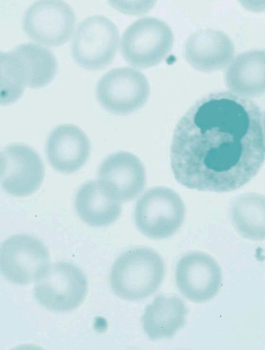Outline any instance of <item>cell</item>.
<instances>
[{
    "mask_svg": "<svg viewBox=\"0 0 265 350\" xmlns=\"http://www.w3.org/2000/svg\"><path fill=\"white\" fill-rule=\"evenodd\" d=\"M264 113L251 100L228 92L205 96L178 122L171 165L181 185L199 191L237 189L264 159Z\"/></svg>",
    "mask_w": 265,
    "mask_h": 350,
    "instance_id": "obj_1",
    "label": "cell"
},
{
    "mask_svg": "<svg viewBox=\"0 0 265 350\" xmlns=\"http://www.w3.org/2000/svg\"><path fill=\"white\" fill-rule=\"evenodd\" d=\"M57 71V61L47 48L32 43L1 53V103L16 101L25 87L39 88L49 84Z\"/></svg>",
    "mask_w": 265,
    "mask_h": 350,
    "instance_id": "obj_2",
    "label": "cell"
},
{
    "mask_svg": "<svg viewBox=\"0 0 265 350\" xmlns=\"http://www.w3.org/2000/svg\"><path fill=\"white\" fill-rule=\"evenodd\" d=\"M164 273V262L156 252L149 247H136L125 252L115 260L110 284L118 297L140 300L156 291Z\"/></svg>",
    "mask_w": 265,
    "mask_h": 350,
    "instance_id": "obj_3",
    "label": "cell"
},
{
    "mask_svg": "<svg viewBox=\"0 0 265 350\" xmlns=\"http://www.w3.org/2000/svg\"><path fill=\"white\" fill-rule=\"evenodd\" d=\"M185 206L179 194L166 187L147 190L137 201L135 223L140 232L152 239L168 238L181 227Z\"/></svg>",
    "mask_w": 265,
    "mask_h": 350,
    "instance_id": "obj_4",
    "label": "cell"
},
{
    "mask_svg": "<svg viewBox=\"0 0 265 350\" xmlns=\"http://www.w3.org/2000/svg\"><path fill=\"white\" fill-rule=\"evenodd\" d=\"M173 44V33L166 23L154 18H143L124 31L121 52L129 65L144 69L162 62Z\"/></svg>",
    "mask_w": 265,
    "mask_h": 350,
    "instance_id": "obj_5",
    "label": "cell"
},
{
    "mask_svg": "<svg viewBox=\"0 0 265 350\" xmlns=\"http://www.w3.org/2000/svg\"><path fill=\"white\" fill-rule=\"evenodd\" d=\"M119 41L116 26L103 16H92L77 26L72 40L71 53L83 68L97 70L114 59Z\"/></svg>",
    "mask_w": 265,
    "mask_h": 350,
    "instance_id": "obj_6",
    "label": "cell"
},
{
    "mask_svg": "<svg viewBox=\"0 0 265 350\" xmlns=\"http://www.w3.org/2000/svg\"><path fill=\"white\" fill-rule=\"evenodd\" d=\"M88 282L83 271L68 262L50 264L36 282L34 295L44 307L66 312L77 308L84 300Z\"/></svg>",
    "mask_w": 265,
    "mask_h": 350,
    "instance_id": "obj_7",
    "label": "cell"
},
{
    "mask_svg": "<svg viewBox=\"0 0 265 350\" xmlns=\"http://www.w3.org/2000/svg\"><path fill=\"white\" fill-rule=\"evenodd\" d=\"M47 247L27 234H15L1 247V271L10 282L27 284L36 282L50 265Z\"/></svg>",
    "mask_w": 265,
    "mask_h": 350,
    "instance_id": "obj_8",
    "label": "cell"
},
{
    "mask_svg": "<svg viewBox=\"0 0 265 350\" xmlns=\"http://www.w3.org/2000/svg\"><path fill=\"white\" fill-rule=\"evenodd\" d=\"M150 87L146 77L131 68H114L99 81L96 95L107 111L118 115L131 113L149 98Z\"/></svg>",
    "mask_w": 265,
    "mask_h": 350,
    "instance_id": "obj_9",
    "label": "cell"
},
{
    "mask_svg": "<svg viewBox=\"0 0 265 350\" xmlns=\"http://www.w3.org/2000/svg\"><path fill=\"white\" fill-rule=\"evenodd\" d=\"M75 21L72 8L62 0H38L25 11L23 28L34 41L59 46L71 38Z\"/></svg>",
    "mask_w": 265,
    "mask_h": 350,
    "instance_id": "obj_10",
    "label": "cell"
},
{
    "mask_svg": "<svg viewBox=\"0 0 265 350\" xmlns=\"http://www.w3.org/2000/svg\"><path fill=\"white\" fill-rule=\"evenodd\" d=\"M45 170L38 154L23 144H11L1 153V183L8 193L18 197L34 193L41 185Z\"/></svg>",
    "mask_w": 265,
    "mask_h": 350,
    "instance_id": "obj_11",
    "label": "cell"
},
{
    "mask_svg": "<svg viewBox=\"0 0 265 350\" xmlns=\"http://www.w3.org/2000/svg\"><path fill=\"white\" fill-rule=\"evenodd\" d=\"M175 281L185 297L196 303L205 302L212 299L220 289L221 269L209 254L192 252L179 260L175 270Z\"/></svg>",
    "mask_w": 265,
    "mask_h": 350,
    "instance_id": "obj_12",
    "label": "cell"
},
{
    "mask_svg": "<svg viewBox=\"0 0 265 350\" xmlns=\"http://www.w3.org/2000/svg\"><path fill=\"white\" fill-rule=\"evenodd\" d=\"M98 182L112 198L128 202L137 197L147 183L145 168L134 154L120 151L108 156L98 170Z\"/></svg>",
    "mask_w": 265,
    "mask_h": 350,
    "instance_id": "obj_13",
    "label": "cell"
},
{
    "mask_svg": "<svg viewBox=\"0 0 265 350\" xmlns=\"http://www.w3.org/2000/svg\"><path fill=\"white\" fill-rule=\"evenodd\" d=\"M46 152L51 165L55 170L70 174L86 163L90 152V144L81 129L66 124L58 126L51 133Z\"/></svg>",
    "mask_w": 265,
    "mask_h": 350,
    "instance_id": "obj_14",
    "label": "cell"
},
{
    "mask_svg": "<svg viewBox=\"0 0 265 350\" xmlns=\"http://www.w3.org/2000/svg\"><path fill=\"white\" fill-rule=\"evenodd\" d=\"M234 52V44L225 33L210 29L191 34L184 47L187 62L201 72L223 69L231 62Z\"/></svg>",
    "mask_w": 265,
    "mask_h": 350,
    "instance_id": "obj_15",
    "label": "cell"
},
{
    "mask_svg": "<svg viewBox=\"0 0 265 350\" xmlns=\"http://www.w3.org/2000/svg\"><path fill=\"white\" fill-rule=\"evenodd\" d=\"M187 312L179 297L158 295L145 308L141 317L142 328L151 340L170 338L184 326Z\"/></svg>",
    "mask_w": 265,
    "mask_h": 350,
    "instance_id": "obj_16",
    "label": "cell"
},
{
    "mask_svg": "<svg viewBox=\"0 0 265 350\" xmlns=\"http://www.w3.org/2000/svg\"><path fill=\"white\" fill-rule=\"evenodd\" d=\"M225 82L239 96L256 98L264 93V51L255 50L238 55L225 72Z\"/></svg>",
    "mask_w": 265,
    "mask_h": 350,
    "instance_id": "obj_17",
    "label": "cell"
},
{
    "mask_svg": "<svg viewBox=\"0 0 265 350\" xmlns=\"http://www.w3.org/2000/svg\"><path fill=\"white\" fill-rule=\"evenodd\" d=\"M75 207L87 224L105 226L114 222L121 213V202L108 194L98 180H90L78 190Z\"/></svg>",
    "mask_w": 265,
    "mask_h": 350,
    "instance_id": "obj_18",
    "label": "cell"
},
{
    "mask_svg": "<svg viewBox=\"0 0 265 350\" xmlns=\"http://www.w3.org/2000/svg\"><path fill=\"white\" fill-rule=\"evenodd\" d=\"M233 223L244 238L252 241L264 239V197L256 193L239 196L231 206Z\"/></svg>",
    "mask_w": 265,
    "mask_h": 350,
    "instance_id": "obj_19",
    "label": "cell"
},
{
    "mask_svg": "<svg viewBox=\"0 0 265 350\" xmlns=\"http://www.w3.org/2000/svg\"><path fill=\"white\" fill-rule=\"evenodd\" d=\"M115 10L127 15L147 14L155 5L157 0H107Z\"/></svg>",
    "mask_w": 265,
    "mask_h": 350,
    "instance_id": "obj_20",
    "label": "cell"
},
{
    "mask_svg": "<svg viewBox=\"0 0 265 350\" xmlns=\"http://www.w3.org/2000/svg\"><path fill=\"white\" fill-rule=\"evenodd\" d=\"M240 3L247 10L260 13L264 11V0H238Z\"/></svg>",
    "mask_w": 265,
    "mask_h": 350,
    "instance_id": "obj_21",
    "label": "cell"
}]
</instances>
